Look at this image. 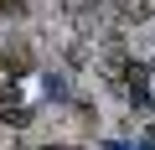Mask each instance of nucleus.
Wrapping results in <instances>:
<instances>
[{"label":"nucleus","mask_w":155,"mask_h":150,"mask_svg":"<svg viewBox=\"0 0 155 150\" xmlns=\"http://www.w3.org/2000/svg\"><path fill=\"white\" fill-rule=\"evenodd\" d=\"M0 16H26V0H0Z\"/></svg>","instance_id":"obj_3"},{"label":"nucleus","mask_w":155,"mask_h":150,"mask_svg":"<svg viewBox=\"0 0 155 150\" xmlns=\"http://www.w3.org/2000/svg\"><path fill=\"white\" fill-rule=\"evenodd\" d=\"M119 11H124V21H150L155 0H129V5H119Z\"/></svg>","instance_id":"obj_2"},{"label":"nucleus","mask_w":155,"mask_h":150,"mask_svg":"<svg viewBox=\"0 0 155 150\" xmlns=\"http://www.w3.org/2000/svg\"><path fill=\"white\" fill-rule=\"evenodd\" d=\"M47 150H62V145H47Z\"/></svg>","instance_id":"obj_4"},{"label":"nucleus","mask_w":155,"mask_h":150,"mask_svg":"<svg viewBox=\"0 0 155 150\" xmlns=\"http://www.w3.org/2000/svg\"><path fill=\"white\" fill-rule=\"evenodd\" d=\"M0 62H5L11 72H26V67H31V47H26V42H11V47H5V57H0Z\"/></svg>","instance_id":"obj_1"}]
</instances>
